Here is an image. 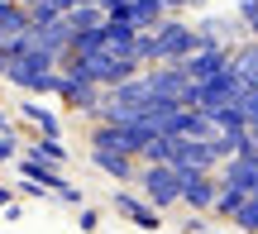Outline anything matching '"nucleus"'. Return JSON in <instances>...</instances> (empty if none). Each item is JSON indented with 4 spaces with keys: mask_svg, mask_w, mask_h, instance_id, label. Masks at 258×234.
Here are the masks:
<instances>
[{
    "mask_svg": "<svg viewBox=\"0 0 258 234\" xmlns=\"http://www.w3.org/2000/svg\"><path fill=\"white\" fill-rule=\"evenodd\" d=\"M19 115H24V124H34L38 134H53V139L62 134V120H57V110L48 101H24V105H19Z\"/></svg>",
    "mask_w": 258,
    "mask_h": 234,
    "instance_id": "2eb2a0df",
    "label": "nucleus"
},
{
    "mask_svg": "<svg viewBox=\"0 0 258 234\" xmlns=\"http://www.w3.org/2000/svg\"><path fill=\"white\" fill-rule=\"evenodd\" d=\"M220 187H234V191H258V148L249 153H234V158L220 163Z\"/></svg>",
    "mask_w": 258,
    "mask_h": 234,
    "instance_id": "0eeeda50",
    "label": "nucleus"
},
{
    "mask_svg": "<svg viewBox=\"0 0 258 234\" xmlns=\"http://www.w3.org/2000/svg\"><path fill=\"white\" fill-rule=\"evenodd\" d=\"M134 182H139V196L153 201L158 210H167V206L182 201V172H177L172 163H144Z\"/></svg>",
    "mask_w": 258,
    "mask_h": 234,
    "instance_id": "f03ea898",
    "label": "nucleus"
},
{
    "mask_svg": "<svg viewBox=\"0 0 258 234\" xmlns=\"http://www.w3.org/2000/svg\"><path fill=\"white\" fill-rule=\"evenodd\" d=\"M148 86H153V101H167V105H186L191 101V76H186L182 62H158V67H144Z\"/></svg>",
    "mask_w": 258,
    "mask_h": 234,
    "instance_id": "7ed1b4c3",
    "label": "nucleus"
},
{
    "mask_svg": "<svg viewBox=\"0 0 258 234\" xmlns=\"http://www.w3.org/2000/svg\"><path fill=\"white\" fill-rule=\"evenodd\" d=\"M105 48H115V53H124V57H134V43H139V29L129 24V19L120 15H105Z\"/></svg>",
    "mask_w": 258,
    "mask_h": 234,
    "instance_id": "4468645a",
    "label": "nucleus"
},
{
    "mask_svg": "<svg viewBox=\"0 0 258 234\" xmlns=\"http://www.w3.org/2000/svg\"><path fill=\"white\" fill-rule=\"evenodd\" d=\"M72 19L67 15H57V19H48V24H34L29 29V38H34L38 48H48V53H57V57H67V48H72Z\"/></svg>",
    "mask_w": 258,
    "mask_h": 234,
    "instance_id": "9b49d317",
    "label": "nucleus"
},
{
    "mask_svg": "<svg viewBox=\"0 0 258 234\" xmlns=\"http://www.w3.org/2000/svg\"><path fill=\"white\" fill-rule=\"evenodd\" d=\"M67 19H72V29H101V24H105V10L77 5V10H67Z\"/></svg>",
    "mask_w": 258,
    "mask_h": 234,
    "instance_id": "4be33fe9",
    "label": "nucleus"
},
{
    "mask_svg": "<svg viewBox=\"0 0 258 234\" xmlns=\"http://www.w3.org/2000/svg\"><path fill=\"white\" fill-rule=\"evenodd\" d=\"M24 158H43V163H57V168H62V163H67V148H62V139H53V134H38V139L29 143Z\"/></svg>",
    "mask_w": 258,
    "mask_h": 234,
    "instance_id": "a211bd4d",
    "label": "nucleus"
},
{
    "mask_svg": "<svg viewBox=\"0 0 258 234\" xmlns=\"http://www.w3.org/2000/svg\"><path fill=\"white\" fill-rule=\"evenodd\" d=\"M163 5H167V15H177V10H201L206 0H163Z\"/></svg>",
    "mask_w": 258,
    "mask_h": 234,
    "instance_id": "a878e982",
    "label": "nucleus"
},
{
    "mask_svg": "<svg viewBox=\"0 0 258 234\" xmlns=\"http://www.w3.org/2000/svg\"><path fill=\"white\" fill-rule=\"evenodd\" d=\"M201 48V34H196V24H186V19L167 15L163 24L144 29L134 43V57L144 67H158V62H186V57Z\"/></svg>",
    "mask_w": 258,
    "mask_h": 234,
    "instance_id": "f257e3e1",
    "label": "nucleus"
},
{
    "mask_svg": "<svg viewBox=\"0 0 258 234\" xmlns=\"http://www.w3.org/2000/svg\"><path fill=\"white\" fill-rule=\"evenodd\" d=\"M186 76H191V82H206V76H220L225 67H230V48L225 43H201L196 48L191 57H186Z\"/></svg>",
    "mask_w": 258,
    "mask_h": 234,
    "instance_id": "9d476101",
    "label": "nucleus"
},
{
    "mask_svg": "<svg viewBox=\"0 0 258 234\" xmlns=\"http://www.w3.org/2000/svg\"><path fill=\"white\" fill-rule=\"evenodd\" d=\"M19 172H24V177H34L43 191H62V187H67L62 172H57V163H43V158H24V168H19Z\"/></svg>",
    "mask_w": 258,
    "mask_h": 234,
    "instance_id": "f3484780",
    "label": "nucleus"
},
{
    "mask_svg": "<svg viewBox=\"0 0 258 234\" xmlns=\"http://www.w3.org/2000/svg\"><path fill=\"white\" fill-rule=\"evenodd\" d=\"M244 191H234V187H220V196H215V206H211V215H220V220H234V210L244 206Z\"/></svg>",
    "mask_w": 258,
    "mask_h": 234,
    "instance_id": "aec40b11",
    "label": "nucleus"
},
{
    "mask_svg": "<svg viewBox=\"0 0 258 234\" xmlns=\"http://www.w3.org/2000/svg\"><path fill=\"white\" fill-rule=\"evenodd\" d=\"M215 196H220V177L215 172H182V201L191 210H211L215 206Z\"/></svg>",
    "mask_w": 258,
    "mask_h": 234,
    "instance_id": "1a4fd4ad",
    "label": "nucleus"
},
{
    "mask_svg": "<svg viewBox=\"0 0 258 234\" xmlns=\"http://www.w3.org/2000/svg\"><path fill=\"white\" fill-rule=\"evenodd\" d=\"M53 196L67 201V206H82V191H77V187H62V191H53Z\"/></svg>",
    "mask_w": 258,
    "mask_h": 234,
    "instance_id": "bb28decb",
    "label": "nucleus"
},
{
    "mask_svg": "<svg viewBox=\"0 0 258 234\" xmlns=\"http://www.w3.org/2000/svg\"><path fill=\"white\" fill-rule=\"evenodd\" d=\"M29 29H34V19H29V5H24V0H0V43L24 38Z\"/></svg>",
    "mask_w": 258,
    "mask_h": 234,
    "instance_id": "f8f14e48",
    "label": "nucleus"
},
{
    "mask_svg": "<svg viewBox=\"0 0 258 234\" xmlns=\"http://www.w3.org/2000/svg\"><path fill=\"white\" fill-rule=\"evenodd\" d=\"M57 101H62L67 110H86V115H101V105H105V86L86 82L82 72H62V82H57Z\"/></svg>",
    "mask_w": 258,
    "mask_h": 234,
    "instance_id": "39448f33",
    "label": "nucleus"
},
{
    "mask_svg": "<svg viewBox=\"0 0 258 234\" xmlns=\"http://www.w3.org/2000/svg\"><path fill=\"white\" fill-rule=\"evenodd\" d=\"M15 153V129H0V163Z\"/></svg>",
    "mask_w": 258,
    "mask_h": 234,
    "instance_id": "393cba45",
    "label": "nucleus"
},
{
    "mask_svg": "<svg viewBox=\"0 0 258 234\" xmlns=\"http://www.w3.org/2000/svg\"><path fill=\"white\" fill-rule=\"evenodd\" d=\"M172 163L177 172H215L220 153L211 148V139H191V134H172Z\"/></svg>",
    "mask_w": 258,
    "mask_h": 234,
    "instance_id": "20e7f679",
    "label": "nucleus"
},
{
    "mask_svg": "<svg viewBox=\"0 0 258 234\" xmlns=\"http://www.w3.org/2000/svg\"><path fill=\"white\" fill-rule=\"evenodd\" d=\"M196 34H201V43H225V48H234V43H244V38H253L249 24H244L239 15H206L201 24H196Z\"/></svg>",
    "mask_w": 258,
    "mask_h": 234,
    "instance_id": "423d86ee",
    "label": "nucleus"
},
{
    "mask_svg": "<svg viewBox=\"0 0 258 234\" xmlns=\"http://www.w3.org/2000/svg\"><path fill=\"white\" fill-rule=\"evenodd\" d=\"M186 234H206V220H201V210H196V215L186 220Z\"/></svg>",
    "mask_w": 258,
    "mask_h": 234,
    "instance_id": "c85d7f7f",
    "label": "nucleus"
},
{
    "mask_svg": "<svg viewBox=\"0 0 258 234\" xmlns=\"http://www.w3.org/2000/svg\"><path fill=\"white\" fill-rule=\"evenodd\" d=\"M230 225H234V229H244V234H258V191H249V201L234 210Z\"/></svg>",
    "mask_w": 258,
    "mask_h": 234,
    "instance_id": "412c9836",
    "label": "nucleus"
},
{
    "mask_svg": "<svg viewBox=\"0 0 258 234\" xmlns=\"http://www.w3.org/2000/svg\"><path fill=\"white\" fill-rule=\"evenodd\" d=\"M24 5H48V10H57V15H67V10H77L82 0H24Z\"/></svg>",
    "mask_w": 258,
    "mask_h": 234,
    "instance_id": "b1692460",
    "label": "nucleus"
},
{
    "mask_svg": "<svg viewBox=\"0 0 258 234\" xmlns=\"http://www.w3.org/2000/svg\"><path fill=\"white\" fill-rule=\"evenodd\" d=\"M101 48H105V29H77L67 57H91V53H101Z\"/></svg>",
    "mask_w": 258,
    "mask_h": 234,
    "instance_id": "6ab92c4d",
    "label": "nucleus"
},
{
    "mask_svg": "<svg viewBox=\"0 0 258 234\" xmlns=\"http://www.w3.org/2000/svg\"><path fill=\"white\" fill-rule=\"evenodd\" d=\"M91 163L105 172V177H115V187H124V182H134L139 177V168H134V158L129 153H110V148H91Z\"/></svg>",
    "mask_w": 258,
    "mask_h": 234,
    "instance_id": "ddd939ff",
    "label": "nucleus"
},
{
    "mask_svg": "<svg viewBox=\"0 0 258 234\" xmlns=\"http://www.w3.org/2000/svg\"><path fill=\"white\" fill-rule=\"evenodd\" d=\"M110 206L120 210V215H124L134 229H163V210H158L153 201L134 196V191H115V196H110Z\"/></svg>",
    "mask_w": 258,
    "mask_h": 234,
    "instance_id": "6e6552de",
    "label": "nucleus"
},
{
    "mask_svg": "<svg viewBox=\"0 0 258 234\" xmlns=\"http://www.w3.org/2000/svg\"><path fill=\"white\" fill-rule=\"evenodd\" d=\"M230 67L244 76V82H258V38H244V43L230 48Z\"/></svg>",
    "mask_w": 258,
    "mask_h": 234,
    "instance_id": "dca6fc26",
    "label": "nucleus"
},
{
    "mask_svg": "<svg viewBox=\"0 0 258 234\" xmlns=\"http://www.w3.org/2000/svg\"><path fill=\"white\" fill-rule=\"evenodd\" d=\"M96 225H101V215H96V210H91V206H82V229H86V234H91Z\"/></svg>",
    "mask_w": 258,
    "mask_h": 234,
    "instance_id": "cd10ccee",
    "label": "nucleus"
},
{
    "mask_svg": "<svg viewBox=\"0 0 258 234\" xmlns=\"http://www.w3.org/2000/svg\"><path fill=\"white\" fill-rule=\"evenodd\" d=\"M234 15H239L244 24H249V34L258 38V0H239V5H234Z\"/></svg>",
    "mask_w": 258,
    "mask_h": 234,
    "instance_id": "5701e85b",
    "label": "nucleus"
}]
</instances>
